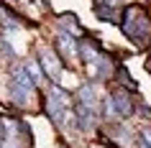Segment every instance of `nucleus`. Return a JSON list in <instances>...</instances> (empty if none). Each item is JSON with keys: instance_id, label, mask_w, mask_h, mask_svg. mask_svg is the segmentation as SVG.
Here are the masks:
<instances>
[{"instance_id": "f257e3e1", "label": "nucleus", "mask_w": 151, "mask_h": 148, "mask_svg": "<svg viewBox=\"0 0 151 148\" xmlns=\"http://www.w3.org/2000/svg\"><path fill=\"white\" fill-rule=\"evenodd\" d=\"M123 21H120V31L133 41L136 46H149L151 44V18L141 5H128L123 10Z\"/></svg>"}, {"instance_id": "f03ea898", "label": "nucleus", "mask_w": 151, "mask_h": 148, "mask_svg": "<svg viewBox=\"0 0 151 148\" xmlns=\"http://www.w3.org/2000/svg\"><path fill=\"white\" fill-rule=\"evenodd\" d=\"M44 110H46V115L51 117V123L54 125H67V120H69V94L64 92L59 84H54L51 89H49V97H46V105H44Z\"/></svg>"}, {"instance_id": "7ed1b4c3", "label": "nucleus", "mask_w": 151, "mask_h": 148, "mask_svg": "<svg viewBox=\"0 0 151 148\" xmlns=\"http://www.w3.org/2000/svg\"><path fill=\"white\" fill-rule=\"evenodd\" d=\"M133 100H131V92H128L126 87H115L110 94H108V100H105V112L108 117H131L133 115Z\"/></svg>"}, {"instance_id": "20e7f679", "label": "nucleus", "mask_w": 151, "mask_h": 148, "mask_svg": "<svg viewBox=\"0 0 151 148\" xmlns=\"http://www.w3.org/2000/svg\"><path fill=\"white\" fill-rule=\"evenodd\" d=\"M54 46H56L59 59H64L67 64H74V61H77V56H80V41L74 39L72 33L59 31V33L54 36Z\"/></svg>"}, {"instance_id": "39448f33", "label": "nucleus", "mask_w": 151, "mask_h": 148, "mask_svg": "<svg viewBox=\"0 0 151 148\" xmlns=\"http://www.w3.org/2000/svg\"><path fill=\"white\" fill-rule=\"evenodd\" d=\"M39 64L44 66V71H46L49 79H59V71H62V61H59V54L56 51H51V49L41 46L39 49Z\"/></svg>"}, {"instance_id": "423d86ee", "label": "nucleus", "mask_w": 151, "mask_h": 148, "mask_svg": "<svg viewBox=\"0 0 151 148\" xmlns=\"http://www.w3.org/2000/svg\"><path fill=\"white\" fill-rule=\"evenodd\" d=\"M115 69H118V66H115V64H113V59L110 56H100V59H97L95 64H90L87 66V71H90V77L92 79H100V82H108V79L113 77V74H115Z\"/></svg>"}, {"instance_id": "0eeeda50", "label": "nucleus", "mask_w": 151, "mask_h": 148, "mask_svg": "<svg viewBox=\"0 0 151 148\" xmlns=\"http://www.w3.org/2000/svg\"><path fill=\"white\" fill-rule=\"evenodd\" d=\"M8 92H10V100L16 102L18 107H31V100H33V89L31 87H23V84H18V82L10 79L8 82Z\"/></svg>"}, {"instance_id": "6e6552de", "label": "nucleus", "mask_w": 151, "mask_h": 148, "mask_svg": "<svg viewBox=\"0 0 151 148\" xmlns=\"http://www.w3.org/2000/svg\"><path fill=\"white\" fill-rule=\"evenodd\" d=\"M77 102L85 105V107H90V110H95V112H100V102H97L95 84H82L80 89H77Z\"/></svg>"}, {"instance_id": "1a4fd4ad", "label": "nucleus", "mask_w": 151, "mask_h": 148, "mask_svg": "<svg viewBox=\"0 0 151 148\" xmlns=\"http://www.w3.org/2000/svg\"><path fill=\"white\" fill-rule=\"evenodd\" d=\"M59 28L72 33V36H82V26L77 23V16L74 13H62L59 16Z\"/></svg>"}, {"instance_id": "9d476101", "label": "nucleus", "mask_w": 151, "mask_h": 148, "mask_svg": "<svg viewBox=\"0 0 151 148\" xmlns=\"http://www.w3.org/2000/svg\"><path fill=\"white\" fill-rule=\"evenodd\" d=\"M80 56H82V61L90 66V64H95L103 54H100V49H97L92 41H80Z\"/></svg>"}, {"instance_id": "9b49d317", "label": "nucleus", "mask_w": 151, "mask_h": 148, "mask_svg": "<svg viewBox=\"0 0 151 148\" xmlns=\"http://www.w3.org/2000/svg\"><path fill=\"white\" fill-rule=\"evenodd\" d=\"M95 16L100 21H108V23H118V10L113 8V5H108L105 0H97L95 3Z\"/></svg>"}, {"instance_id": "f8f14e48", "label": "nucleus", "mask_w": 151, "mask_h": 148, "mask_svg": "<svg viewBox=\"0 0 151 148\" xmlns=\"http://www.w3.org/2000/svg\"><path fill=\"white\" fill-rule=\"evenodd\" d=\"M23 66H26V71H28V77L33 79V84H44V79H46V71H44V66H41L39 61H33V59H31V61H26Z\"/></svg>"}, {"instance_id": "ddd939ff", "label": "nucleus", "mask_w": 151, "mask_h": 148, "mask_svg": "<svg viewBox=\"0 0 151 148\" xmlns=\"http://www.w3.org/2000/svg\"><path fill=\"white\" fill-rule=\"evenodd\" d=\"M115 77H118V82H120L123 87H128V89H136V82L131 79V74H128L123 66H118V69H115Z\"/></svg>"}, {"instance_id": "4468645a", "label": "nucleus", "mask_w": 151, "mask_h": 148, "mask_svg": "<svg viewBox=\"0 0 151 148\" xmlns=\"http://www.w3.org/2000/svg\"><path fill=\"white\" fill-rule=\"evenodd\" d=\"M0 51L5 54V59H16V51H13V46H10L5 39H0Z\"/></svg>"}, {"instance_id": "2eb2a0df", "label": "nucleus", "mask_w": 151, "mask_h": 148, "mask_svg": "<svg viewBox=\"0 0 151 148\" xmlns=\"http://www.w3.org/2000/svg\"><path fill=\"white\" fill-rule=\"evenodd\" d=\"M138 138H141L143 143H146V146L151 148V125H143L141 130H138Z\"/></svg>"}, {"instance_id": "dca6fc26", "label": "nucleus", "mask_w": 151, "mask_h": 148, "mask_svg": "<svg viewBox=\"0 0 151 148\" xmlns=\"http://www.w3.org/2000/svg\"><path fill=\"white\" fill-rule=\"evenodd\" d=\"M143 69H146V71L151 74V59H146V64H143Z\"/></svg>"}, {"instance_id": "f3484780", "label": "nucleus", "mask_w": 151, "mask_h": 148, "mask_svg": "<svg viewBox=\"0 0 151 148\" xmlns=\"http://www.w3.org/2000/svg\"><path fill=\"white\" fill-rule=\"evenodd\" d=\"M136 143H138V148H149V146H146V143H143V140H141V138L136 140Z\"/></svg>"}, {"instance_id": "a211bd4d", "label": "nucleus", "mask_w": 151, "mask_h": 148, "mask_svg": "<svg viewBox=\"0 0 151 148\" xmlns=\"http://www.w3.org/2000/svg\"><path fill=\"white\" fill-rule=\"evenodd\" d=\"M10 3H21V0H10Z\"/></svg>"}]
</instances>
